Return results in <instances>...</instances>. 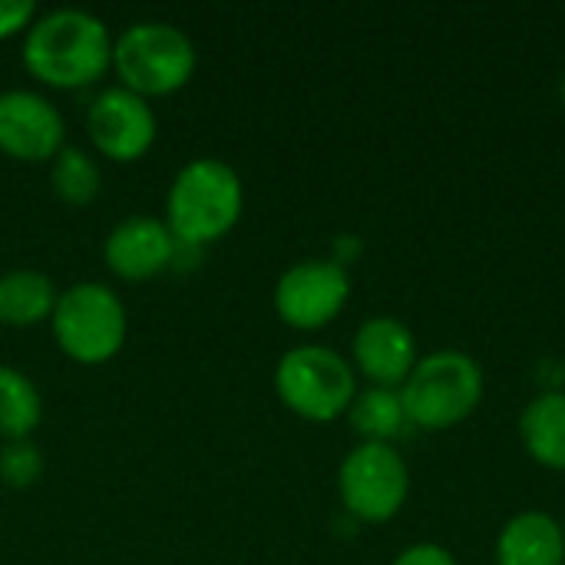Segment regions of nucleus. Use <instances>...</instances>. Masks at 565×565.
I'll use <instances>...</instances> for the list:
<instances>
[{
  "label": "nucleus",
  "instance_id": "obj_1",
  "mask_svg": "<svg viewBox=\"0 0 565 565\" xmlns=\"http://www.w3.org/2000/svg\"><path fill=\"white\" fill-rule=\"evenodd\" d=\"M23 66L53 89L89 86L113 66V33L89 10H50L23 36Z\"/></svg>",
  "mask_w": 565,
  "mask_h": 565
},
{
  "label": "nucleus",
  "instance_id": "obj_7",
  "mask_svg": "<svg viewBox=\"0 0 565 565\" xmlns=\"http://www.w3.org/2000/svg\"><path fill=\"white\" fill-rule=\"evenodd\" d=\"M344 510L361 523H391L411 497V467L391 444H358L338 470Z\"/></svg>",
  "mask_w": 565,
  "mask_h": 565
},
{
  "label": "nucleus",
  "instance_id": "obj_5",
  "mask_svg": "<svg viewBox=\"0 0 565 565\" xmlns=\"http://www.w3.org/2000/svg\"><path fill=\"white\" fill-rule=\"evenodd\" d=\"M275 391L301 420L331 424L344 417L358 397V371L334 348L301 344L281 354L275 367Z\"/></svg>",
  "mask_w": 565,
  "mask_h": 565
},
{
  "label": "nucleus",
  "instance_id": "obj_22",
  "mask_svg": "<svg viewBox=\"0 0 565 565\" xmlns=\"http://www.w3.org/2000/svg\"><path fill=\"white\" fill-rule=\"evenodd\" d=\"M559 103H563V109H565V70H563V76H559Z\"/></svg>",
  "mask_w": 565,
  "mask_h": 565
},
{
  "label": "nucleus",
  "instance_id": "obj_13",
  "mask_svg": "<svg viewBox=\"0 0 565 565\" xmlns=\"http://www.w3.org/2000/svg\"><path fill=\"white\" fill-rule=\"evenodd\" d=\"M497 565H565L563 523L543 510L510 516L497 540Z\"/></svg>",
  "mask_w": 565,
  "mask_h": 565
},
{
  "label": "nucleus",
  "instance_id": "obj_12",
  "mask_svg": "<svg viewBox=\"0 0 565 565\" xmlns=\"http://www.w3.org/2000/svg\"><path fill=\"white\" fill-rule=\"evenodd\" d=\"M417 334L394 315H371L351 341V367L374 387H397L417 367Z\"/></svg>",
  "mask_w": 565,
  "mask_h": 565
},
{
  "label": "nucleus",
  "instance_id": "obj_9",
  "mask_svg": "<svg viewBox=\"0 0 565 565\" xmlns=\"http://www.w3.org/2000/svg\"><path fill=\"white\" fill-rule=\"evenodd\" d=\"M86 132L99 156L113 162H136L152 149L159 136V119L149 99L136 96L126 86H109L89 103Z\"/></svg>",
  "mask_w": 565,
  "mask_h": 565
},
{
  "label": "nucleus",
  "instance_id": "obj_16",
  "mask_svg": "<svg viewBox=\"0 0 565 565\" xmlns=\"http://www.w3.org/2000/svg\"><path fill=\"white\" fill-rule=\"evenodd\" d=\"M351 430L361 437V444H391L401 440L411 430L404 401L397 387H364L358 391V397L351 401L348 414Z\"/></svg>",
  "mask_w": 565,
  "mask_h": 565
},
{
  "label": "nucleus",
  "instance_id": "obj_8",
  "mask_svg": "<svg viewBox=\"0 0 565 565\" xmlns=\"http://www.w3.org/2000/svg\"><path fill=\"white\" fill-rule=\"evenodd\" d=\"M351 298L348 265L338 258H305L281 271L275 285V311L295 331L328 328Z\"/></svg>",
  "mask_w": 565,
  "mask_h": 565
},
{
  "label": "nucleus",
  "instance_id": "obj_2",
  "mask_svg": "<svg viewBox=\"0 0 565 565\" xmlns=\"http://www.w3.org/2000/svg\"><path fill=\"white\" fill-rule=\"evenodd\" d=\"M245 209L242 175L212 156L185 162L166 195V225L185 248H205L225 238Z\"/></svg>",
  "mask_w": 565,
  "mask_h": 565
},
{
  "label": "nucleus",
  "instance_id": "obj_11",
  "mask_svg": "<svg viewBox=\"0 0 565 565\" xmlns=\"http://www.w3.org/2000/svg\"><path fill=\"white\" fill-rule=\"evenodd\" d=\"M179 242L172 238L166 218L129 215L113 225L103 242V258L109 271L122 281H149L175 265Z\"/></svg>",
  "mask_w": 565,
  "mask_h": 565
},
{
  "label": "nucleus",
  "instance_id": "obj_19",
  "mask_svg": "<svg viewBox=\"0 0 565 565\" xmlns=\"http://www.w3.org/2000/svg\"><path fill=\"white\" fill-rule=\"evenodd\" d=\"M46 470V460L40 454L36 444L30 440H10L0 450V483H7L10 490H30L40 483Z\"/></svg>",
  "mask_w": 565,
  "mask_h": 565
},
{
  "label": "nucleus",
  "instance_id": "obj_6",
  "mask_svg": "<svg viewBox=\"0 0 565 565\" xmlns=\"http://www.w3.org/2000/svg\"><path fill=\"white\" fill-rule=\"evenodd\" d=\"M50 324L60 351L76 364L113 361L129 334L126 305L103 281H76L60 291Z\"/></svg>",
  "mask_w": 565,
  "mask_h": 565
},
{
  "label": "nucleus",
  "instance_id": "obj_3",
  "mask_svg": "<svg viewBox=\"0 0 565 565\" xmlns=\"http://www.w3.org/2000/svg\"><path fill=\"white\" fill-rule=\"evenodd\" d=\"M487 391V377L477 358L457 348L434 351L417 361L401 384V401L414 430L444 434L473 417Z\"/></svg>",
  "mask_w": 565,
  "mask_h": 565
},
{
  "label": "nucleus",
  "instance_id": "obj_23",
  "mask_svg": "<svg viewBox=\"0 0 565 565\" xmlns=\"http://www.w3.org/2000/svg\"><path fill=\"white\" fill-rule=\"evenodd\" d=\"M563 530H565V523H563Z\"/></svg>",
  "mask_w": 565,
  "mask_h": 565
},
{
  "label": "nucleus",
  "instance_id": "obj_14",
  "mask_svg": "<svg viewBox=\"0 0 565 565\" xmlns=\"http://www.w3.org/2000/svg\"><path fill=\"white\" fill-rule=\"evenodd\" d=\"M520 440L530 460L565 473V391H543L523 407Z\"/></svg>",
  "mask_w": 565,
  "mask_h": 565
},
{
  "label": "nucleus",
  "instance_id": "obj_10",
  "mask_svg": "<svg viewBox=\"0 0 565 565\" xmlns=\"http://www.w3.org/2000/svg\"><path fill=\"white\" fill-rule=\"evenodd\" d=\"M66 122L60 109L33 89L0 93V152L20 162H53L63 149Z\"/></svg>",
  "mask_w": 565,
  "mask_h": 565
},
{
  "label": "nucleus",
  "instance_id": "obj_15",
  "mask_svg": "<svg viewBox=\"0 0 565 565\" xmlns=\"http://www.w3.org/2000/svg\"><path fill=\"white\" fill-rule=\"evenodd\" d=\"M60 291L50 275L17 268L0 278V321L10 328H33L53 318Z\"/></svg>",
  "mask_w": 565,
  "mask_h": 565
},
{
  "label": "nucleus",
  "instance_id": "obj_18",
  "mask_svg": "<svg viewBox=\"0 0 565 565\" xmlns=\"http://www.w3.org/2000/svg\"><path fill=\"white\" fill-rule=\"evenodd\" d=\"M50 185L56 192L60 202L66 205H89L96 195H99V185H103V172H99V162L76 149V146H63L56 152V159L50 162Z\"/></svg>",
  "mask_w": 565,
  "mask_h": 565
},
{
  "label": "nucleus",
  "instance_id": "obj_17",
  "mask_svg": "<svg viewBox=\"0 0 565 565\" xmlns=\"http://www.w3.org/2000/svg\"><path fill=\"white\" fill-rule=\"evenodd\" d=\"M40 417H43V401L36 384L23 371L0 364V440L3 444L30 440Z\"/></svg>",
  "mask_w": 565,
  "mask_h": 565
},
{
  "label": "nucleus",
  "instance_id": "obj_21",
  "mask_svg": "<svg viewBox=\"0 0 565 565\" xmlns=\"http://www.w3.org/2000/svg\"><path fill=\"white\" fill-rule=\"evenodd\" d=\"M391 565H457V559L450 550H444L437 543H414V546L401 550Z\"/></svg>",
  "mask_w": 565,
  "mask_h": 565
},
{
  "label": "nucleus",
  "instance_id": "obj_4",
  "mask_svg": "<svg viewBox=\"0 0 565 565\" xmlns=\"http://www.w3.org/2000/svg\"><path fill=\"white\" fill-rule=\"evenodd\" d=\"M195 43L166 20H139L129 23L113 40V70L119 73V86L132 89L142 99L179 93L195 73Z\"/></svg>",
  "mask_w": 565,
  "mask_h": 565
},
{
  "label": "nucleus",
  "instance_id": "obj_20",
  "mask_svg": "<svg viewBox=\"0 0 565 565\" xmlns=\"http://www.w3.org/2000/svg\"><path fill=\"white\" fill-rule=\"evenodd\" d=\"M33 20H36L33 0H0V40L26 33Z\"/></svg>",
  "mask_w": 565,
  "mask_h": 565
}]
</instances>
